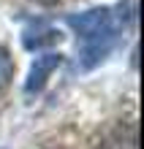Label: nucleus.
<instances>
[{
	"instance_id": "obj_1",
	"label": "nucleus",
	"mask_w": 144,
	"mask_h": 149,
	"mask_svg": "<svg viewBox=\"0 0 144 149\" xmlns=\"http://www.w3.org/2000/svg\"><path fill=\"white\" fill-rule=\"evenodd\" d=\"M68 24L82 38V54H79L82 60H79V65L84 71H90L112 52L114 41H117V30H120V16L112 14V8L101 6V8L82 11V14H71Z\"/></svg>"
},
{
	"instance_id": "obj_2",
	"label": "nucleus",
	"mask_w": 144,
	"mask_h": 149,
	"mask_svg": "<svg viewBox=\"0 0 144 149\" xmlns=\"http://www.w3.org/2000/svg\"><path fill=\"white\" fill-rule=\"evenodd\" d=\"M63 65V54H55V52H49V54H41L35 57V63L30 65V73H27V81H25V95L33 98V95H38L44 87H46L49 76L57 71Z\"/></svg>"
},
{
	"instance_id": "obj_3",
	"label": "nucleus",
	"mask_w": 144,
	"mask_h": 149,
	"mask_svg": "<svg viewBox=\"0 0 144 149\" xmlns=\"http://www.w3.org/2000/svg\"><path fill=\"white\" fill-rule=\"evenodd\" d=\"M57 41H60V33L46 27V24H33V27L25 30V46H27V49H38V46L57 43Z\"/></svg>"
},
{
	"instance_id": "obj_4",
	"label": "nucleus",
	"mask_w": 144,
	"mask_h": 149,
	"mask_svg": "<svg viewBox=\"0 0 144 149\" xmlns=\"http://www.w3.org/2000/svg\"><path fill=\"white\" fill-rule=\"evenodd\" d=\"M14 71H16V68H14V60H11V54H8V49L0 46V92L11 84Z\"/></svg>"
},
{
	"instance_id": "obj_5",
	"label": "nucleus",
	"mask_w": 144,
	"mask_h": 149,
	"mask_svg": "<svg viewBox=\"0 0 144 149\" xmlns=\"http://www.w3.org/2000/svg\"><path fill=\"white\" fill-rule=\"evenodd\" d=\"M35 3H44V6H52V3H60V0H35Z\"/></svg>"
}]
</instances>
